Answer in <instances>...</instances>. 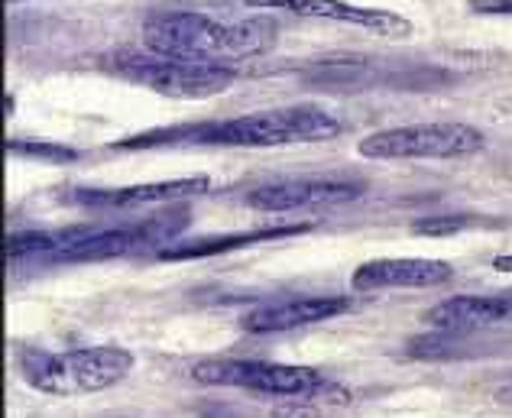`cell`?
I'll return each instance as SVG.
<instances>
[{"label": "cell", "instance_id": "obj_13", "mask_svg": "<svg viewBox=\"0 0 512 418\" xmlns=\"http://www.w3.org/2000/svg\"><path fill=\"white\" fill-rule=\"evenodd\" d=\"M350 308V299L344 295H312V299H286L263 308H253L244 318V331L250 334H273V331H292L315 321L338 318Z\"/></svg>", "mask_w": 512, "mask_h": 418}, {"label": "cell", "instance_id": "obj_17", "mask_svg": "<svg viewBox=\"0 0 512 418\" xmlns=\"http://www.w3.org/2000/svg\"><path fill=\"white\" fill-rule=\"evenodd\" d=\"M470 7L490 17H512V0H470Z\"/></svg>", "mask_w": 512, "mask_h": 418}, {"label": "cell", "instance_id": "obj_3", "mask_svg": "<svg viewBox=\"0 0 512 418\" xmlns=\"http://www.w3.org/2000/svg\"><path fill=\"white\" fill-rule=\"evenodd\" d=\"M133 367L127 347H78L69 354H23L26 383L49 396H88L120 383Z\"/></svg>", "mask_w": 512, "mask_h": 418}, {"label": "cell", "instance_id": "obj_8", "mask_svg": "<svg viewBox=\"0 0 512 418\" xmlns=\"http://www.w3.org/2000/svg\"><path fill=\"white\" fill-rule=\"evenodd\" d=\"M250 7L260 10H286L295 17H312V20H338L350 23L357 30L376 33L383 39H409L412 23L399 17L393 10L383 7H363V4H347V0H244Z\"/></svg>", "mask_w": 512, "mask_h": 418}, {"label": "cell", "instance_id": "obj_10", "mask_svg": "<svg viewBox=\"0 0 512 418\" xmlns=\"http://www.w3.org/2000/svg\"><path fill=\"white\" fill-rule=\"evenodd\" d=\"M211 188L208 175H188V179H166V182H146V185H127V188H82L72 201L101 211L117 208H143V205H175L182 198L205 195Z\"/></svg>", "mask_w": 512, "mask_h": 418}, {"label": "cell", "instance_id": "obj_4", "mask_svg": "<svg viewBox=\"0 0 512 418\" xmlns=\"http://www.w3.org/2000/svg\"><path fill=\"white\" fill-rule=\"evenodd\" d=\"M107 69L120 78H127L133 85H143L156 94H163V98H179V101L218 98V94H224L237 82L234 65L185 62V59L156 56V52H146V49L114 52V56L107 59Z\"/></svg>", "mask_w": 512, "mask_h": 418}, {"label": "cell", "instance_id": "obj_6", "mask_svg": "<svg viewBox=\"0 0 512 418\" xmlns=\"http://www.w3.org/2000/svg\"><path fill=\"white\" fill-rule=\"evenodd\" d=\"M188 224H192L188 208H169L133 224L94 227L82 244H75L62 256V263H101V260H114V256L156 250L159 244H175Z\"/></svg>", "mask_w": 512, "mask_h": 418}, {"label": "cell", "instance_id": "obj_1", "mask_svg": "<svg viewBox=\"0 0 512 418\" xmlns=\"http://www.w3.org/2000/svg\"><path fill=\"white\" fill-rule=\"evenodd\" d=\"M341 133V120L312 104L273 107L231 120H201L166 130H146L111 143V150H156V146H289L321 143Z\"/></svg>", "mask_w": 512, "mask_h": 418}, {"label": "cell", "instance_id": "obj_5", "mask_svg": "<svg viewBox=\"0 0 512 418\" xmlns=\"http://www.w3.org/2000/svg\"><path fill=\"white\" fill-rule=\"evenodd\" d=\"M487 146V137L470 124H409L376 130L363 137L357 153L367 159H461Z\"/></svg>", "mask_w": 512, "mask_h": 418}, {"label": "cell", "instance_id": "obj_12", "mask_svg": "<svg viewBox=\"0 0 512 418\" xmlns=\"http://www.w3.org/2000/svg\"><path fill=\"white\" fill-rule=\"evenodd\" d=\"M454 276V266L444 260H370L354 269L350 289H428Z\"/></svg>", "mask_w": 512, "mask_h": 418}, {"label": "cell", "instance_id": "obj_14", "mask_svg": "<svg viewBox=\"0 0 512 418\" xmlns=\"http://www.w3.org/2000/svg\"><path fill=\"white\" fill-rule=\"evenodd\" d=\"M312 231V224H286V227H263V231H240V234H218V237H198L185 240V244H169L163 250H156V256L163 263H179V260H198V256H218L231 253L240 247L263 244V240H282Z\"/></svg>", "mask_w": 512, "mask_h": 418}, {"label": "cell", "instance_id": "obj_11", "mask_svg": "<svg viewBox=\"0 0 512 418\" xmlns=\"http://www.w3.org/2000/svg\"><path fill=\"white\" fill-rule=\"evenodd\" d=\"M425 321L438 331H477L490 325H512V289L493 295H451L428 308Z\"/></svg>", "mask_w": 512, "mask_h": 418}, {"label": "cell", "instance_id": "obj_18", "mask_svg": "<svg viewBox=\"0 0 512 418\" xmlns=\"http://www.w3.org/2000/svg\"><path fill=\"white\" fill-rule=\"evenodd\" d=\"M493 269H496V273H509V276H512V253L496 256V260H493Z\"/></svg>", "mask_w": 512, "mask_h": 418}, {"label": "cell", "instance_id": "obj_7", "mask_svg": "<svg viewBox=\"0 0 512 418\" xmlns=\"http://www.w3.org/2000/svg\"><path fill=\"white\" fill-rule=\"evenodd\" d=\"M192 376L205 386H240L260 396H312L328 389L325 376L312 367L266 360H205L192 367Z\"/></svg>", "mask_w": 512, "mask_h": 418}, {"label": "cell", "instance_id": "obj_2", "mask_svg": "<svg viewBox=\"0 0 512 418\" xmlns=\"http://www.w3.org/2000/svg\"><path fill=\"white\" fill-rule=\"evenodd\" d=\"M279 23L269 17L227 23L195 10H156L143 20V49L185 62L234 65L276 46Z\"/></svg>", "mask_w": 512, "mask_h": 418}, {"label": "cell", "instance_id": "obj_9", "mask_svg": "<svg viewBox=\"0 0 512 418\" xmlns=\"http://www.w3.org/2000/svg\"><path fill=\"white\" fill-rule=\"evenodd\" d=\"M363 195L360 182H334V179H295L273 182L247 192V205L253 211H299V208H325L344 205Z\"/></svg>", "mask_w": 512, "mask_h": 418}, {"label": "cell", "instance_id": "obj_16", "mask_svg": "<svg viewBox=\"0 0 512 418\" xmlns=\"http://www.w3.org/2000/svg\"><path fill=\"white\" fill-rule=\"evenodd\" d=\"M474 224V218H467V214H438V218H422L412 224L415 234L422 237H451L457 231H464V227Z\"/></svg>", "mask_w": 512, "mask_h": 418}, {"label": "cell", "instance_id": "obj_15", "mask_svg": "<svg viewBox=\"0 0 512 418\" xmlns=\"http://www.w3.org/2000/svg\"><path fill=\"white\" fill-rule=\"evenodd\" d=\"M7 153L33 159V163H75L78 150L62 143H39V140H7Z\"/></svg>", "mask_w": 512, "mask_h": 418}]
</instances>
